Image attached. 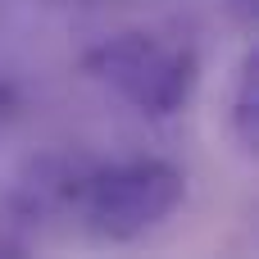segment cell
<instances>
[{
    "instance_id": "3957f363",
    "label": "cell",
    "mask_w": 259,
    "mask_h": 259,
    "mask_svg": "<svg viewBox=\"0 0 259 259\" xmlns=\"http://www.w3.org/2000/svg\"><path fill=\"white\" fill-rule=\"evenodd\" d=\"M232 137L246 155L259 150V55L250 50L232 82Z\"/></svg>"
},
{
    "instance_id": "7a4b0ae2",
    "label": "cell",
    "mask_w": 259,
    "mask_h": 259,
    "mask_svg": "<svg viewBox=\"0 0 259 259\" xmlns=\"http://www.w3.org/2000/svg\"><path fill=\"white\" fill-rule=\"evenodd\" d=\"M82 68L150 118L178 114L200 82L196 50L164 41V36H150V32H123V36L100 41L96 50H87Z\"/></svg>"
},
{
    "instance_id": "6da1fadb",
    "label": "cell",
    "mask_w": 259,
    "mask_h": 259,
    "mask_svg": "<svg viewBox=\"0 0 259 259\" xmlns=\"http://www.w3.org/2000/svg\"><path fill=\"white\" fill-rule=\"evenodd\" d=\"M73 200L100 241H137L182 209L187 178L168 159H123L82 173L73 182Z\"/></svg>"
}]
</instances>
